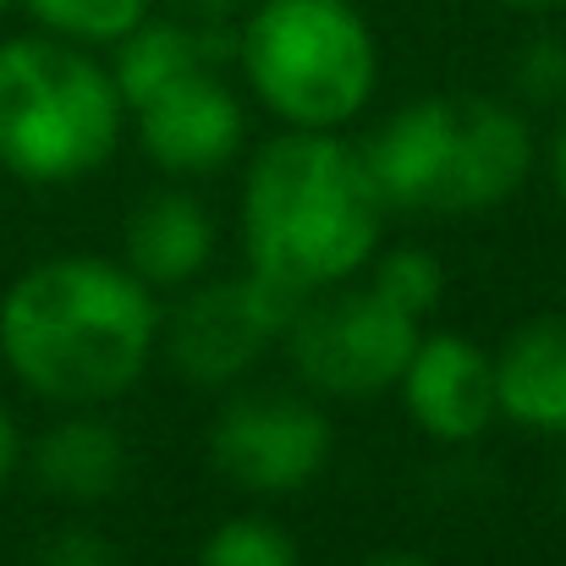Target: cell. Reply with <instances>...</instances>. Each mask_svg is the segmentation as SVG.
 I'll return each instance as SVG.
<instances>
[{"mask_svg":"<svg viewBox=\"0 0 566 566\" xmlns=\"http://www.w3.org/2000/svg\"><path fill=\"white\" fill-rule=\"evenodd\" d=\"M28 566H122V551H116V545H111L99 528L72 523V528L44 534Z\"/></svg>","mask_w":566,"mask_h":566,"instance_id":"obj_19","label":"cell"},{"mask_svg":"<svg viewBox=\"0 0 566 566\" xmlns=\"http://www.w3.org/2000/svg\"><path fill=\"white\" fill-rule=\"evenodd\" d=\"M127 133V99L111 66L72 39H0V171L28 188L99 177Z\"/></svg>","mask_w":566,"mask_h":566,"instance_id":"obj_4","label":"cell"},{"mask_svg":"<svg viewBox=\"0 0 566 566\" xmlns=\"http://www.w3.org/2000/svg\"><path fill=\"white\" fill-rule=\"evenodd\" d=\"M539 166H545V177H551V188H556L566 209V105L556 116V127H551V138H545V149H539Z\"/></svg>","mask_w":566,"mask_h":566,"instance_id":"obj_21","label":"cell"},{"mask_svg":"<svg viewBox=\"0 0 566 566\" xmlns=\"http://www.w3.org/2000/svg\"><path fill=\"white\" fill-rule=\"evenodd\" d=\"M390 203L379 192L364 144L342 133L281 127L253 149L237 192V242L248 270L314 297L369 270L385 242Z\"/></svg>","mask_w":566,"mask_h":566,"instance_id":"obj_2","label":"cell"},{"mask_svg":"<svg viewBox=\"0 0 566 566\" xmlns=\"http://www.w3.org/2000/svg\"><path fill=\"white\" fill-rule=\"evenodd\" d=\"M11 6H17V0H0V11H11Z\"/></svg>","mask_w":566,"mask_h":566,"instance_id":"obj_25","label":"cell"},{"mask_svg":"<svg viewBox=\"0 0 566 566\" xmlns=\"http://www.w3.org/2000/svg\"><path fill=\"white\" fill-rule=\"evenodd\" d=\"M226 61L237 66V28H203V22H188L177 11H166V17L149 11L127 39L111 44L105 66H111V77L127 99V116H133L160 88L182 83L192 72H220Z\"/></svg>","mask_w":566,"mask_h":566,"instance_id":"obj_12","label":"cell"},{"mask_svg":"<svg viewBox=\"0 0 566 566\" xmlns=\"http://www.w3.org/2000/svg\"><path fill=\"white\" fill-rule=\"evenodd\" d=\"M127 468H133L127 434L94 407H72V418L50 423L33 446V479L72 506L111 501L127 484Z\"/></svg>","mask_w":566,"mask_h":566,"instance_id":"obj_14","label":"cell"},{"mask_svg":"<svg viewBox=\"0 0 566 566\" xmlns=\"http://www.w3.org/2000/svg\"><path fill=\"white\" fill-rule=\"evenodd\" d=\"M495 396L517 429L566 440V314H539L501 342Z\"/></svg>","mask_w":566,"mask_h":566,"instance_id":"obj_13","label":"cell"},{"mask_svg":"<svg viewBox=\"0 0 566 566\" xmlns=\"http://www.w3.org/2000/svg\"><path fill=\"white\" fill-rule=\"evenodd\" d=\"M214 214L182 182L149 188L127 214V270L149 292H182L209 275L214 264Z\"/></svg>","mask_w":566,"mask_h":566,"instance_id":"obj_11","label":"cell"},{"mask_svg":"<svg viewBox=\"0 0 566 566\" xmlns=\"http://www.w3.org/2000/svg\"><path fill=\"white\" fill-rule=\"evenodd\" d=\"M17 462H22V434H17V423H11V412L0 407V490L11 484V473H17Z\"/></svg>","mask_w":566,"mask_h":566,"instance_id":"obj_22","label":"cell"},{"mask_svg":"<svg viewBox=\"0 0 566 566\" xmlns=\"http://www.w3.org/2000/svg\"><path fill=\"white\" fill-rule=\"evenodd\" d=\"M358 566H434V562H423L412 551H385V556H369V562H358Z\"/></svg>","mask_w":566,"mask_h":566,"instance_id":"obj_24","label":"cell"},{"mask_svg":"<svg viewBox=\"0 0 566 566\" xmlns=\"http://www.w3.org/2000/svg\"><path fill=\"white\" fill-rule=\"evenodd\" d=\"M297 303V292L275 286L248 264L237 275H203L182 286L177 308L166 314L160 353L192 390H231L281 347Z\"/></svg>","mask_w":566,"mask_h":566,"instance_id":"obj_7","label":"cell"},{"mask_svg":"<svg viewBox=\"0 0 566 566\" xmlns=\"http://www.w3.org/2000/svg\"><path fill=\"white\" fill-rule=\"evenodd\" d=\"M160 292L127 264L61 253L22 270L0 297V364L55 407H105L149 375L160 353Z\"/></svg>","mask_w":566,"mask_h":566,"instance_id":"obj_1","label":"cell"},{"mask_svg":"<svg viewBox=\"0 0 566 566\" xmlns=\"http://www.w3.org/2000/svg\"><path fill=\"white\" fill-rule=\"evenodd\" d=\"M166 6L188 22H203V28H237L253 0H166Z\"/></svg>","mask_w":566,"mask_h":566,"instance_id":"obj_20","label":"cell"},{"mask_svg":"<svg viewBox=\"0 0 566 566\" xmlns=\"http://www.w3.org/2000/svg\"><path fill=\"white\" fill-rule=\"evenodd\" d=\"M369 286L396 314H407V319L423 325L440 308V297H446V270H440V259L429 248L401 242V248H379L375 259H369Z\"/></svg>","mask_w":566,"mask_h":566,"instance_id":"obj_16","label":"cell"},{"mask_svg":"<svg viewBox=\"0 0 566 566\" xmlns=\"http://www.w3.org/2000/svg\"><path fill=\"white\" fill-rule=\"evenodd\" d=\"M336 457V423L314 390H237L209 423V468L259 501L308 490Z\"/></svg>","mask_w":566,"mask_h":566,"instance_id":"obj_8","label":"cell"},{"mask_svg":"<svg viewBox=\"0 0 566 566\" xmlns=\"http://www.w3.org/2000/svg\"><path fill=\"white\" fill-rule=\"evenodd\" d=\"M396 396L418 434L434 446H473L495 429V353L457 331H418V347L396 379Z\"/></svg>","mask_w":566,"mask_h":566,"instance_id":"obj_10","label":"cell"},{"mask_svg":"<svg viewBox=\"0 0 566 566\" xmlns=\"http://www.w3.org/2000/svg\"><path fill=\"white\" fill-rule=\"evenodd\" d=\"M390 209L490 214L528 188L539 144L528 116L495 94H423L390 111L364 144Z\"/></svg>","mask_w":566,"mask_h":566,"instance_id":"obj_3","label":"cell"},{"mask_svg":"<svg viewBox=\"0 0 566 566\" xmlns=\"http://www.w3.org/2000/svg\"><path fill=\"white\" fill-rule=\"evenodd\" d=\"M418 319L396 314L375 286H331L297 303L281 347L292 358V375L303 379V390L325 396V401H369L396 390V379L407 369L412 347H418Z\"/></svg>","mask_w":566,"mask_h":566,"instance_id":"obj_6","label":"cell"},{"mask_svg":"<svg viewBox=\"0 0 566 566\" xmlns=\"http://www.w3.org/2000/svg\"><path fill=\"white\" fill-rule=\"evenodd\" d=\"M192 566H303V551L281 523L242 512V517H226L220 528H209Z\"/></svg>","mask_w":566,"mask_h":566,"instance_id":"obj_17","label":"cell"},{"mask_svg":"<svg viewBox=\"0 0 566 566\" xmlns=\"http://www.w3.org/2000/svg\"><path fill=\"white\" fill-rule=\"evenodd\" d=\"M512 88L534 111H562L566 105V39L539 33L512 55Z\"/></svg>","mask_w":566,"mask_h":566,"instance_id":"obj_18","label":"cell"},{"mask_svg":"<svg viewBox=\"0 0 566 566\" xmlns=\"http://www.w3.org/2000/svg\"><path fill=\"white\" fill-rule=\"evenodd\" d=\"M237 72L292 133H342L379 88V44L353 0H253L237 22Z\"/></svg>","mask_w":566,"mask_h":566,"instance_id":"obj_5","label":"cell"},{"mask_svg":"<svg viewBox=\"0 0 566 566\" xmlns=\"http://www.w3.org/2000/svg\"><path fill=\"white\" fill-rule=\"evenodd\" d=\"M22 11L33 17L39 33H55V39H72L88 50H111L155 11V0H22Z\"/></svg>","mask_w":566,"mask_h":566,"instance_id":"obj_15","label":"cell"},{"mask_svg":"<svg viewBox=\"0 0 566 566\" xmlns=\"http://www.w3.org/2000/svg\"><path fill=\"white\" fill-rule=\"evenodd\" d=\"M495 6H506L517 17H551V11H562L566 0H495Z\"/></svg>","mask_w":566,"mask_h":566,"instance_id":"obj_23","label":"cell"},{"mask_svg":"<svg viewBox=\"0 0 566 566\" xmlns=\"http://www.w3.org/2000/svg\"><path fill=\"white\" fill-rule=\"evenodd\" d=\"M127 122L138 127L144 160L166 182L220 177L248 149V105L237 99V88L220 72H192L182 83L160 88Z\"/></svg>","mask_w":566,"mask_h":566,"instance_id":"obj_9","label":"cell"}]
</instances>
